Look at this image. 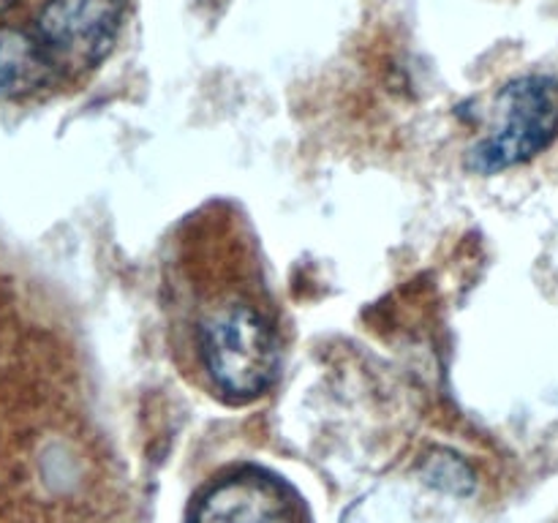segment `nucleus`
Wrapping results in <instances>:
<instances>
[{
	"instance_id": "nucleus-6",
	"label": "nucleus",
	"mask_w": 558,
	"mask_h": 523,
	"mask_svg": "<svg viewBox=\"0 0 558 523\" xmlns=\"http://www.w3.org/2000/svg\"><path fill=\"white\" fill-rule=\"evenodd\" d=\"M20 3V0H0V14H3V11H9L11 5H16Z\"/></svg>"
},
{
	"instance_id": "nucleus-4",
	"label": "nucleus",
	"mask_w": 558,
	"mask_h": 523,
	"mask_svg": "<svg viewBox=\"0 0 558 523\" xmlns=\"http://www.w3.org/2000/svg\"><path fill=\"white\" fill-rule=\"evenodd\" d=\"M189 523H303V518L287 485L259 469H238L199 496Z\"/></svg>"
},
{
	"instance_id": "nucleus-3",
	"label": "nucleus",
	"mask_w": 558,
	"mask_h": 523,
	"mask_svg": "<svg viewBox=\"0 0 558 523\" xmlns=\"http://www.w3.org/2000/svg\"><path fill=\"white\" fill-rule=\"evenodd\" d=\"M125 0H44L33 33L58 69L60 82L96 69L118 41Z\"/></svg>"
},
{
	"instance_id": "nucleus-1",
	"label": "nucleus",
	"mask_w": 558,
	"mask_h": 523,
	"mask_svg": "<svg viewBox=\"0 0 558 523\" xmlns=\"http://www.w3.org/2000/svg\"><path fill=\"white\" fill-rule=\"evenodd\" d=\"M185 303L191 352L221 401L251 403L265 396L281 368V336L265 283L248 267L196 276Z\"/></svg>"
},
{
	"instance_id": "nucleus-2",
	"label": "nucleus",
	"mask_w": 558,
	"mask_h": 523,
	"mask_svg": "<svg viewBox=\"0 0 558 523\" xmlns=\"http://www.w3.org/2000/svg\"><path fill=\"white\" fill-rule=\"evenodd\" d=\"M558 136V82L554 76H521L499 93L496 125L469 150L466 167L496 174L532 161Z\"/></svg>"
},
{
	"instance_id": "nucleus-5",
	"label": "nucleus",
	"mask_w": 558,
	"mask_h": 523,
	"mask_svg": "<svg viewBox=\"0 0 558 523\" xmlns=\"http://www.w3.org/2000/svg\"><path fill=\"white\" fill-rule=\"evenodd\" d=\"M58 82V69L33 27L0 25V98L22 101Z\"/></svg>"
}]
</instances>
